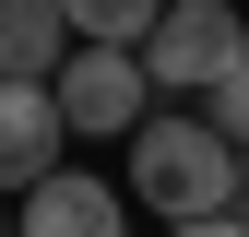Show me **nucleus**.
Wrapping results in <instances>:
<instances>
[{
	"mask_svg": "<svg viewBox=\"0 0 249 237\" xmlns=\"http://www.w3.org/2000/svg\"><path fill=\"white\" fill-rule=\"evenodd\" d=\"M237 48H249V24H237V0H178L166 24H154V48H142V83L154 95H213V83L237 71Z\"/></svg>",
	"mask_w": 249,
	"mask_h": 237,
	"instance_id": "f03ea898",
	"label": "nucleus"
},
{
	"mask_svg": "<svg viewBox=\"0 0 249 237\" xmlns=\"http://www.w3.org/2000/svg\"><path fill=\"white\" fill-rule=\"evenodd\" d=\"M237 214H249V178H237Z\"/></svg>",
	"mask_w": 249,
	"mask_h": 237,
	"instance_id": "9d476101",
	"label": "nucleus"
},
{
	"mask_svg": "<svg viewBox=\"0 0 249 237\" xmlns=\"http://www.w3.org/2000/svg\"><path fill=\"white\" fill-rule=\"evenodd\" d=\"M237 178H249V154L213 131L202 107H190V118H142V131H131V202H142V214H166V225L237 214Z\"/></svg>",
	"mask_w": 249,
	"mask_h": 237,
	"instance_id": "f257e3e1",
	"label": "nucleus"
},
{
	"mask_svg": "<svg viewBox=\"0 0 249 237\" xmlns=\"http://www.w3.org/2000/svg\"><path fill=\"white\" fill-rule=\"evenodd\" d=\"M59 154H71V118H59V83H0V190H36V178H59Z\"/></svg>",
	"mask_w": 249,
	"mask_h": 237,
	"instance_id": "20e7f679",
	"label": "nucleus"
},
{
	"mask_svg": "<svg viewBox=\"0 0 249 237\" xmlns=\"http://www.w3.org/2000/svg\"><path fill=\"white\" fill-rule=\"evenodd\" d=\"M24 237H131V214H119L107 178L59 166V178H36V190H24Z\"/></svg>",
	"mask_w": 249,
	"mask_h": 237,
	"instance_id": "423d86ee",
	"label": "nucleus"
},
{
	"mask_svg": "<svg viewBox=\"0 0 249 237\" xmlns=\"http://www.w3.org/2000/svg\"><path fill=\"white\" fill-rule=\"evenodd\" d=\"M71 48V0H0V83H59Z\"/></svg>",
	"mask_w": 249,
	"mask_h": 237,
	"instance_id": "39448f33",
	"label": "nucleus"
},
{
	"mask_svg": "<svg viewBox=\"0 0 249 237\" xmlns=\"http://www.w3.org/2000/svg\"><path fill=\"white\" fill-rule=\"evenodd\" d=\"M166 12H178V0H71V36L83 48H154Z\"/></svg>",
	"mask_w": 249,
	"mask_h": 237,
	"instance_id": "0eeeda50",
	"label": "nucleus"
},
{
	"mask_svg": "<svg viewBox=\"0 0 249 237\" xmlns=\"http://www.w3.org/2000/svg\"><path fill=\"white\" fill-rule=\"evenodd\" d=\"M142 48H71V71H59V118H71V142H119L142 131Z\"/></svg>",
	"mask_w": 249,
	"mask_h": 237,
	"instance_id": "7ed1b4c3",
	"label": "nucleus"
},
{
	"mask_svg": "<svg viewBox=\"0 0 249 237\" xmlns=\"http://www.w3.org/2000/svg\"><path fill=\"white\" fill-rule=\"evenodd\" d=\"M202 118H213V131H226L237 154H249V48H237V71H226V83L202 95Z\"/></svg>",
	"mask_w": 249,
	"mask_h": 237,
	"instance_id": "6e6552de",
	"label": "nucleus"
},
{
	"mask_svg": "<svg viewBox=\"0 0 249 237\" xmlns=\"http://www.w3.org/2000/svg\"><path fill=\"white\" fill-rule=\"evenodd\" d=\"M166 237H249V214H213V225H166Z\"/></svg>",
	"mask_w": 249,
	"mask_h": 237,
	"instance_id": "1a4fd4ad",
	"label": "nucleus"
}]
</instances>
